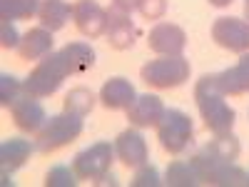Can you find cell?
<instances>
[{
  "label": "cell",
  "instance_id": "obj_1",
  "mask_svg": "<svg viewBox=\"0 0 249 187\" xmlns=\"http://www.w3.org/2000/svg\"><path fill=\"white\" fill-rule=\"evenodd\" d=\"M195 100H197V108H199V115H202L204 125H207V128H210L214 135L232 132L234 120H237V112L224 102V95H222L219 88H217L214 75H204L202 80H197Z\"/></svg>",
  "mask_w": 249,
  "mask_h": 187
},
{
  "label": "cell",
  "instance_id": "obj_2",
  "mask_svg": "<svg viewBox=\"0 0 249 187\" xmlns=\"http://www.w3.org/2000/svg\"><path fill=\"white\" fill-rule=\"evenodd\" d=\"M70 75V65H68V57L62 50L50 53L40 60V65L23 80L25 82V93L33 97H50L60 85L62 80Z\"/></svg>",
  "mask_w": 249,
  "mask_h": 187
},
{
  "label": "cell",
  "instance_id": "obj_3",
  "mask_svg": "<svg viewBox=\"0 0 249 187\" xmlns=\"http://www.w3.org/2000/svg\"><path fill=\"white\" fill-rule=\"evenodd\" d=\"M140 75H142V82H147L150 88L170 90V88L182 85L190 77V62L182 55H162L157 60H150Z\"/></svg>",
  "mask_w": 249,
  "mask_h": 187
},
{
  "label": "cell",
  "instance_id": "obj_4",
  "mask_svg": "<svg viewBox=\"0 0 249 187\" xmlns=\"http://www.w3.org/2000/svg\"><path fill=\"white\" fill-rule=\"evenodd\" d=\"M80 132H82V117L80 115H72V112L55 115L40 128L37 140H35V150L37 152H53V150L62 148V145L72 142L75 137H80Z\"/></svg>",
  "mask_w": 249,
  "mask_h": 187
},
{
  "label": "cell",
  "instance_id": "obj_5",
  "mask_svg": "<svg viewBox=\"0 0 249 187\" xmlns=\"http://www.w3.org/2000/svg\"><path fill=\"white\" fill-rule=\"evenodd\" d=\"M192 135H195V128H192L190 115L182 110H164V115L157 125V137L164 150L172 155L184 152L192 145Z\"/></svg>",
  "mask_w": 249,
  "mask_h": 187
},
{
  "label": "cell",
  "instance_id": "obj_6",
  "mask_svg": "<svg viewBox=\"0 0 249 187\" xmlns=\"http://www.w3.org/2000/svg\"><path fill=\"white\" fill-rule=\"evenodd\" d=\"M190 165L195 168L199 182H207V185H247L249 175L237 168L234 162H224V160H217V157H210L204 152H197Z\"/></svg>",
  "mask_w": 249,
  "mask_h": 187
},
{
  "label": "cell",
  "instance_id": "obj_7",
  "mask_svg": "<svg viewBox=\"0 0 249 187\" xmlns=\"http://www.w3.org/2000/svg\"><path fill=\"white\" fill-rule=\"evenodd\" d=\"M115 162V145L110 142H95L88 150H82L75 155L72 170L80 180H100L105 177Z\"/></svg>",
  "mask_w": 249,
  "mask_h": 187
},
{
  "label": "cell",
  "instance_id": "obj_8",
  "mask_svg": "<svg viewBox=\"0 0 249 187\" xmlns=\"http://www.w3.org/2000/svg\"><path fill=\"white\" fill-rule=\"evenodd\" d=\"M214 43L232 50V53H249V23L239 18H217L212 25Z\"/></svg>",
  "mask_w": 249,
  "mask_h": 187
},
{
  "label": "cell",
  "instance_id": "obj_9",
  "mask_svg": "<svg viewBox=\"0 0 249 187\" xmlns=\"http://www.w3.org/2000/svg\"><path fill=\"white\" fill-rule=\"evenodd\" d=\"M72 18L77 30L85 37H100L107 33V10L95 0H77L72 5Z\"/></svg>",
  "mask_w": 249,
  "mask_h": 187
},
{
  "label": "cell",
  "instance_id": "obj_10",
  "mask_svg": "<svg viewBox=\"0 0 249 187\" xmlns=\"http://www.w3.org/2000/svg\"><path fill=\"white\" fill-rule=\"evenodd\" d=\"M107 40L115 50H130L135 45V37H137V28L132 23V13L122 10L117 5H112L107 10Z\"/></svg>",
  "mask_w": 249,
  "mask_h": 187
},
{
  "label": "cell",
  "instance_id": "obj_11",
  "mask_svg": "<svg viewBox=\"0 0 249 187\" xmlns=\"http://www.w3.org/2000/svg\"><path fill=\"white\" fill-rule=\"evenodd\" d=\"M147 45H150V50H155L160 55H182V50L187 45V35L179 25L160 23L150 30Z\"/></svg>",
  "mask_w": 249,
  "mask_h": 187
},
{
  "label": "cell",
  "instance_id": "obj_12",
  "mask_svg": "<svg viewBox=\"0 0 249 187\" xmlns=\"http://www.w3.org/2000/svg\"><path fill=\"white\" fill-rule=\"evenodd\" d=\"M33 150L35 148L23 137H10L0 145V180H3V185L10 182V175L15 170L23 168L25 160L33 155Z\"/></svg>",
  "mask_w": 249,
  "mask_h": 187
},
{
  "label": "cell",
  "instance_id": "obj_13",
  "mask_svg": "<svg viewBox=\"0 0 249 187\" xmlns=\"http://www.w3.org/2000/svg\"><path fill=\"white\" fill-rule=\"evenodd\" d=\"M164 115V105L157 95H140L127 108V120L135 128H157Z\"/></svg>",
  "mask_w": 249,
  "mask_h": 187
},
{
  "label": "cell",
  "instance_id": "obj_14",
  "mask_svg": "<svg viewBox=\"0 0 249 187\" xmlns=\"http://www.w3.org/2000/svg\"><path fill=\"white\" fill-rule=\"evenodd\" d=\"M115 155L127 165V168H140V165H144L147 157H150V152H147V142H144L142 132L124 130L115 140Z\"/></svg>",
  "mask_w": 249,
  "mask_h": 187
},
{
  "label": "cell",
  "instance_id": "obj_15",
  "mask_svg": "<svg viewBox=\"0 0 249 187\" xmlns=\"http://www.w3.org/2000/svg\"><path fill=\"white\" fill-rule=\"evenodd\" d=\"M10 112H13L15 125L20 130H25V132L40 130V125L45 122V108L40 105V97H33L28 93L10 108Z\"/></svg>",
  "mask_w": 249,
  "mask_h": 187
},
{
  "label": "cell",
  "instance_id": "obj_16",
  "mask_svg": "<svg viewBox=\"0 0 249 187\" xmlns=\"http://www.w3.org/2000/svg\"><path fill=\"white\" fill-rule=\"evenodd\" d=\"M214 82L222 95H244L249 93V53H242L239 62L234 68L217 73Z\"/></svg>",
  "mask_w": 249,
  "mask_h": 187
},
{
  "label": "cell",
  "instance_id": "obj_17",
  "mask_svg": "<svg viewBox=\"0 0 249 187\" xmlns=\"http://www.w3.org/2000/svg\"><path fill=\"white\" fill-rule=\"evenodd\" d=\"M100 100L107 110H127L137 100V93L130 80L124 77H110L100 90Z\"/></svg>",
  "mask_w": 249,
  "mask_h": 187
},
{
  "label": "cell",
  "instance_id": "obj_18",
  "mask_svg": "<svg viewBox=\"0 0 249 187\" xmlns=\"http://www.w3.org/2000/svg\"><path fill=\"white\" fill-rule=\"evenodd\" d=\"M18 53L23 60H40L53 53V30L48 28H33L23 35V40H20L18 45Z\"/></svg>",
  "mask_w": 249,
  "mask_h": 187
},
{
  "label": "cell",
  "instance_id": "obj_19",
  "mask_svg": "<svg viewBox=\"0 0 249 187\" xmlns=\"http://www.w3.org/2000/svg\"><path fill=\"white\" fill-rule=\"evenodd\" d=\"M70 15H72V8L65 3V0H43V3H40V10H37L40 25L53 30V33L65 28Z\"/></svg>",
  "mask_w": 249,
  "mask_h": 187
},
{
  "label": "cell",
  "instance_id": "obj_20",
  "mask_svg": "<svg viewBox=\"0 0 249 187\" xmlns=\"http://www.w3.org/2000/svg\"><path fill=\"white\" fill-rule=\"evenodd\" d=\"M62 53L68 57L70 75H82L95 65V50L88 43H70V45L62 48Z\"/></svg>",
  "mask_w": 249,
  "mask_h": 187
},
{
  "label": "cell",
  "instance_id": "obj_21",
  "mask_svg": "<svg viewBox=\"0 0 249 187\" xmlns=\"http://www.w3.org/2000/svg\"><path fill=\"white\" fill-rule=\"evenodd\" d=\"M239 150H242L239 140L232 132H227V135H217L212 142H207L199 152L210 155V157H217V160H224V162H234L239 157Z\"/></svg>",
  "mask_w": 249,
  "mask_h": 187
},
{
  "label": "cell",
  "instance_id": "obj_22",
  "mask_svg": "<svg viewBox=\"0 0 249 187\" xmlns=\"http://www.w3.org/2000/svg\"><path fill=\"white\" fill-rule=\"evenodd\" d=\"M40 0H0V20H25L37 15Z\"/></svg>",
  "mask_w": 249,
  "mask_h": 187
},
{
  "label": "cell",
  "instance_id": "obj_23",
  "mask_svg": "<svg viewBox=\"0 0 249 187\" xmlns=\"http://www.w3.org/2000/svg\"><path fill=\"white\" fill-rule=\"evenodd\" d=\"M92 108H95V95H92V90H88V88H72V90L65 95V112H72V115L85 117Z\"/></svg>",
  "mask_w": 249,
  "mask_h": 187
},
{
  "label": "cell",
  "instance_id": "obj_24",
  "mask_svg": "<svg viewBox=\"0 0 249 187\" xmlns=\"http://www.w3.org/2000/svg\"><path fill=\"white\" fill-rule=\"evenodd\" d=\"M197 182H199V177H197V172L190 162L177 160L167 168V185H172V187H190V185H197Z\"/></svg>",
  "mask_w": 249,
  "mask_h": 187
},
{
  "label": "cell",
  "instance_id": "obj_25",
  "mask_svg": "<svg viewBox=\"0 0 249 187\" xmlns=\"http://www.w3.org/2000/svg\"><path fill=\"white\" fill-rule=\"evenodd\" d=\"M23 95H25V82H20L15 75L8 73L0 77V105L3 108H13Z\"/></svg>",
  "mask_w": 249,
  "mask_h": 187
},
{
  "label": "cell",
  "instance_id": "obj_26",
  "mask_svg": "<svg viewBox=\"0 0 249 187\" xmlns=\"http://www.w3.org/2000/svg\"><path fill=\"white\" fill-rule=\"evenodd\" d=\"M77 182V175L72 168H68V165H55V168L48 172L45 177V185L48 187H70Z\"/></svg>",
  "mask_w": 249,
  "mask_h": 187
},
{
  "label": "cell",
  "instance_id": "obj_27",
  "mask_svg": "<svg viewBox=\"0 0 249 187\" xmlns=\"http://www.w3.org/2000/svg\"><path fill=\"white\" fill-rule=\"evenodd\" d=\"M132 185L135 187H157L160 185V172H157V168H152V165H140L137 168V172H135V177H132Z\"/></svg>",
  "mask_w": 249,
  "mask_h": 187
},
{
  "label": "cell",
  "instance_id": "obj_28",
  "mask_svg": "<svg viewBox=\"0 0 249 187\" xmlns=\"http://www.w3.org/2000/svg\"><path fill=\"white\" fill-rule=\"evenodd\" d=\"M137 10L147 20H160L167 13V0H137Z\"/></svg>",
  "mask_w": 249,
  "mask_h": 187
},
{
  "label": "cell",
  "instance_id": "obj_29",
  "mask_svg": "<svg viewBox=\"0 0 249 187\" xmlns=\"http://www.w3.org/2000/svg\"><path fill=\"white\" fill-rule=\"evenodd\" d=\"M0 45L3 48H18L20 45V35L13 25V20H3V25H0Z\"/></svg>",
  "mask_w": 249,
  "mask_h": 187
},
{
  "label": "cell",
  "instance_id": "obj_30",
  "mask_svg": "<svg viewBox=\"0 0 249 187\" xmlns=\"http://www.w3.org/2000/svg\"><path fill=\"white\" fill-rule=\"evenodd\" d=\"M112 5H117V8H122V10L132 13V10H137V0H112Z\"/></svg>",
  "mask_w": 249,
  "mask_h": 187
},
{
  "label": "cell",
  "instance_id": "obj_31",
  "mask_svg": "<svg viewBox=\"0 0 249 187\" xmlns=\"http://www.w3.org/2000/svg\"><path fill=\"white\" fill-rule=\"evenodd\" d=\"M207 3H210V5H214V8H227V5L232 3V0H207Z\"/></svg>",
  "mask_w": 249,
  "mask_h": 187
},
{
  "label": "cell",
  "instance_id": "obj_32",
  "mask_svg": "<svg viewBox=\"0 0 249 187\" xmlns=\"http://www.w3.org/2000/svg\"><path fill=\"white\" fill-rule=\"evenodd\" d=\"M244 15H247V20H249V0H244Z\"/></svg>",
  "mask_w": 249,
  "mask_h": 187
},
{
  "label": "cell",
  "instance_id": "obj_33",
  "mask_svg": "<svg viewBox=\"0 0 249 187\" xmlns=\"http://www.w3.org/2000/svg\"><path fill=\"white\" fill-rule=\"evenodd\" d=\"M247 185H249V180H247Z\"/></svg>",
  "mask_w": 249,
  "mask_h": 187
}]
</instances>
